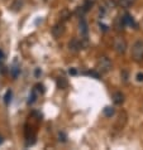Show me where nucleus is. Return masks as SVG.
Here are the masks:
<instances>
[{
	"mask_svg": "<svg viewBox=\"0 0 143 150\" xmlns=\"http://www.w3.org/2000/svg\"><path fill=\"white\" fill-rule=\"evenodd\" d=\"M130 57L134 62H142L143 61V42L137 40L132 45V51H130Z\"/></svg>",
	"mask_w": 143,
	"mask_h": 150,
	"instance_id": "obj_1",
	"label": "nucleus"
},
{
	"mask_svg": "<svg viewBox=\"0 0 143 150\" xmlns=\"http://www.w3.org/2000/svg\"><path fill=\"white\" fill-rule=\"evenodd\" d=\"M96 71H98L99 73H102V74H105V73H108V72H110L112 71V61L109 59L108 57H100L98 62H96Z\"/></svg>",
	"mask_w": 143,
	"mask_h": 150,
	"instance_id": "obj_2",
	"label": "nucleus"
},
{
	"mask_svg": "<svg viewBox=\"0 0 143 150\" xmlns=\"http://www.w3.org/2000/svg\"><path fill=\"white\" fill-rule=\"evenodd\" d=\"M113 47H114V51L118 53V54H124L125 51H127V42H125L123 38H120V37H117L114 39Z\"/></svg>",
	"mask_w": 143,
	"mask_h": 150,
	"instance_id": "obj_3",
	"label": "nucleus"
},
{
	"mask_svg": "<svg viewBox=\"0 0 143 150\" xmlns=\"http://www.w3.org/2000/svg\"><path fill=\"white\" fill-rule=\"evenodd\" d=\"M115 6H117V3L114 1V0H105L102 5H100V14L105 15V14L110 13Z\"/></svg>",
	"mask_w": 143,
	"mask_h": 150,
	"instance_id": "obj_4",
	"label": "nucleus"
},
{
	"mask_svg": "<svg viewBox=\"0 0 143 150\" xmlns=\"http://www.w3.org/2000/svg\"><path fill=\"white\" fill-rule=\"evenodd\" d=\"M79 32H80V35H81V39L86 40L87 39V35H89V28H87V23H86L85 19H80Z\"/></svg>",
	"mask_w": 143,
	"mask_h": 150,
	"instance_id": "obj_5",
	"label": "nucleus"
},
{
	"mask_svg": "<svg viewBox=\"0 0 143 150\" xmlns=\"http://www.w3.org/2000/svg\"><path fill=\"white\" fill-rule=\"evenodd\" d=\"M81 48H82V43L80 42L77 38H74V39H71L70 40V43H69V49L71 52H74V53H77L81 51Z\"/></svg>",
	"mask_w": 143,
	"mask_h": 150,
	"instance_id": "obj_6",
	"label": "nucleus"
},
{
	"mask_svg": "<svg viewBox=\"0 0 143 150\" xmlns=\"http://www.w3.org/2000/svg\"><path fill=\"white\" fill-rule=\"evenodd\" d=\"M52 33L56 38H60V37L65 33V24L64 23H58L52 28Z\"/></svg>",
	"mask_w": 143,
	"mask_h": 150,
	"instance_id": "obj_7",
	"label": "nucleus"
},
{
	"mask_svg": "<svg viewBox=\"0 0 143 150\" xmlns=\"http://www.w3.org/2000/svg\"><path fill=\"white\" fill-rule=\"evenodd\" d=\"M125 27L127 25H125V23H124L123 16H117V18L114 19V28L117 29L118 32H120V30H123Z\"/></svg>",
	"mask_w": 143,
	"mask_h": 150,
	"instance_id": "obj_8",
	"label": "nucleus"
},
{
	"mask_svg": "<svg viewBox=\"0 0 143 150\" xmlns=\"http://www.w3.org/2000/svg\"><path fill=\"white\" fill-rule=\"evenodd\" d=\"M123 19H124V23H125V25H127V27H134V28L138 27L137 23L134 22V18L130 14H124Z\"/></svg>",
	"mask_w": 143,
	"mask_h": 150,
	"instance_id": "obj_9",
	"label": "nucleus"
},
{
	"mask_svg": "<svg viewBox=\"0 0 143 150\" xmlns=\"http://www.w3.org/2000/svg\"><path fill=\"white\" fill-rule=\"evenodd\" d=\"M113 101H114L115 105H122L124 102V95L122 92H114L113 95Z\"/></svg>",
	"mask_w": 143,
	"mask_h": 150,
	"instance_id": "obj_10",
	"label": "nucleus"
},
{
	"mask_svg": "<svg viewBox=\"0 0 143 150\" xmlns=\"http://www.w3.org/2000/svg\"><path fill=\"white\" fill-rule=\"evenodd\" d=\"M134 3H136V0H118V5L123 9H128Z\"/></svg>",
	"mask_w": 143,
	"mask_h": 150,
	"instance_id": "obj_11",
	"label": "nucleus"
},
{
	"mask_svg": "<svg viewBox=\"0 0 143 150\" xmlns=\"http://www.w3.org/2000/svg\"><path fill=\"white\" fill-rule=\"evenodd\" d=\"M22 6H23L22 0H14V1L11 3V5H10V9L13 11H19L20 9H22Z\"/></svg>",
	"mask_w": 143,
	"mask_h": 150,
	"instance_id": "obj_12",
	"label": "nucleus"
},
{
	"mask_svg": "<svg viewBox=\"0 0 143 150\" xmlns=\"http://www.w3.org/2000/svg\"><path fill=\"white\" fill-rule=\"evenodd\" d=\"M103 112H104V116H107V117H112V116L114 115L115 110H114V107H112V106H107V107H104Z\"/></svg>",
	"mask_w": 143,
	"mask_h": 150,
	"instance_id": "obj_13",
	"label": "nucleus"
},
{
	"mask_svg": "<svg viewBox=\"0 0 143 150\" xmlns=\"http://www.w3.org/2000/svg\"><path fill=\"white\" fill-rule=\"evenodd\" d=\"M37 100V90H32V93L29 95V100H28V103L29 105H32V103H34Z\"/></svg>",
	"mask_w": 143,
	"mask_h": 150,
	"instance_id": "obj_14",
	"label": "nucleus"
},
{
	"mask_svg": "<svg viewBox=\"0 0 143 150\" xmlns=\"http://www.w3.org/2000/svg\"><path fill=\"white\" fill-rule=\"evenodd\" d=\"M11 91L9 90V91H6V93H5V96H4V102H5V105H9V102H10V100H11Z\"/></svg>",
	"mask_w": 143,
	"mask_h": 150,
	"instance_id": "obj_15",
	"label": "nucleus"
},
{
	"mask_svg": "<svg viewBox=\"0 0 143 150\" xmlns=\"http://www.w3.org/2000/svg\"><path fill=\"white\" fill-rule=\"evenodd\" d=\"M69 16H70V13H69L67 10H64V11L61 13V18H62V20H67V19H69Z\"/></svg>",
	"mask_w": 143,
	"mask_h": 150,
	"instance_id": "obj_16",
	"label": "nucleus"
},
{
	"mask_svg": "<svg viewBox=\"0 0 143 150\" xmlns=\"http://www.w3.org/2000/svg\"><path fill=\"white\" fill-rule=\"evenodd\" d=\"M19 68L18 67H13V68H11V74H13V77H16V76H18V73H19Z\"/></svg>",
	"mask_w": 143,
	"mask_h": 150,
	"instance_id": "obj_17",
	"label": "nucleus"
},
{
	"mask_svg": "<svg viewBox=\"0 0 143 150\" xmlns=\"http://www.w3.org/2000/svg\"><path fill=\"white\" fill-rule=\"evenodd\" d=\"M137 81H138V82H143V73L139 72V73L137 74Z\"/></svg>",
	"mask_w": 143,
	"mask_h": 150,
	"instance_id": "obj_18",
	"label": "nucleus"
},
{
	"mask_svg": "<svg viewBox=\"0 0 143 150\" xmlns=\"http://www.w3.org/2000/svg\"><path fill=\"white\" fill-rule=\"evenodd\" d=\"M70 73H71V74H76L77 72H76V69H74V68H72V69H70Z\"/></svg>",
	"mask_w": 143,
	"mask_h": 150,
	"instance_id": "obj_19",
	"label": "nucleus"
},
{
	"mask_svg": "<svg viewBox=\"0 0 143 150\" xmlns=\"http://www.w3.org/2000/svg\"><path fill=\"white\" fill-rule=\"evenodd\" d=\"M3 58H4V52L0 49V59H3Z\"/></svg>",
	"mask_w": 143,
	"mask_h": 150,
	"instance_id": "obj_20",
	"label": "nucleus"
},
{
	"mask_svg": "<svg viewBox=\"0 0 143 150\" xmlns=\"http://www.w3.org/2000/svg\"><path fill=\"white\" fill-rule=\"evenodd\" d=\"M1 143H3V136L0 135V144H1Z\"/></svg>",
	"mask_w": 143,
	"mask_h": 150,
	"instance_id": "obj_21",
	"label": "nucleus"
}]
</instances>
